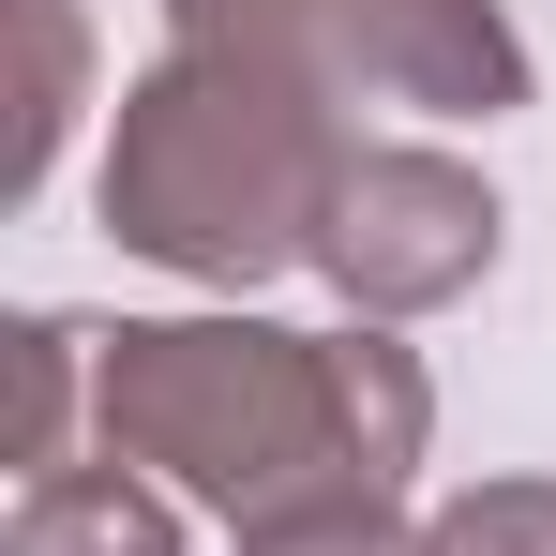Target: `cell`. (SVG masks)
Here are the masks:
<instances>
[{
    "mask_svg": "<svg viewBox=\"0 0 556 556\" xmlns=\"http://www.w3.org/2000/svg\"><path fill=\"white\" fill-rule=\"evenodd\" d=\"M241 556H437V527H406L391 496H301L271 527H241Z\"/></svg>",
    "mask_w": 556,
    "mask_h": 556,
    "instance_id": "obj_8",
    "label": "cell"
},
{
    "mask_svg": "<svg viewBox=\"0 0 556 556\" xmlns=\"http://www.w3.org/2000/svg\"><path fill=\"white\" fill-rule=\"evenodd\" d=\"M496 226H511V211H496L481 166L376 136V151H346V181L316 211V271L346 286L362 331H391V316H437V301H466V286L496 271Z\"/></svg>",
    "mask_w": 556,
    "mask_h": 556,
    "instance_id": "obj_3",
    "label": "cell"
},
{
    "mask_svg": "<svg viewBox=\"0 0 556 556\" xmlns=\"http://www.w3.org/2000/svg\"><path fill=\"white\" fill-rule=\"evenodd\" d=\"M316 91L421 105V121H511L527 105V30L496 0H331L316 15Z\"/></svg>",
    "mask_w": 556,
    "mask_h": 556,
    "instance_id": "obj_4",
    "label": "cell"
},
{
    "mask_svg": "<svg viewBox=\"0 0 556 556\" xmlns=\"http://www.w3.org/2000/svg\"><path fill=\"white\" fill-rule=\"evenodd\" d=\"M316 15L331 0H166L195 61H286V76H316Z\"/></svg>",
    "mask_w": 556,
    "mask_h": 556,
    "instance_id": "obj_9",
    "label": "cell"
},
{
    "mask_svg": "<svg viewBox=\"0 0 556 556\" xmlns=\"http://www.w3.org/2000/svg\"><path fill=\"white\" fill-rule=\"evenodd\" d=\"M15 15V46H30V105H15V151H0V195H30L61 166V121L91 91V30H76V0H0Z\"/></svg>",
    "mask_w": 556,
    "mask_h": 556,
    "instance_id": "obj_6",
    "label": "cell"
},
{
    "mask_svg": "<svg viewBox=\"0 0 556 556\" xmlns=\"http://www.w3.org/2000/svg\"><path fill=\"white\" fill-rule=\"evenodd\" d=\"M346 181V136H331V91L286 76V61H195L166 46L121 121H105V241L151 256L181 286H271L316 271V211Z\"/></svg>",
    "mask_w": 556,
    "mask_h": 556,
    "instance_id": "obj_2",
    "label": "cell"
},
{
    "mask_svg": "<svg viewBox=\"0 0 556 556\" xmlns=\"http://www.w3.org/2000/svg\"><path fill=\"white\" fill-rule=\"evenodd\" d=\"M76 391H91V316H15V481L76 466Z\"/></svg>",
    "mask_w": 556,
    "mask_h": 556,
    "instance_id": "obj_7",
    "label": "cell"
},
{
    "mask_svg": "<svg viewBox=\"0 0 556 556\" xmlns=\"http://www.w3.org/2000/svg\"><path fill=\"white\" fill-rule=\"evenodd\" d=\"M437 556H556V481H481L437 511Z\"/></svg>",
    "mask_w": 556,
    "mask_h": 556,
    "instance_id": "obj_10",
    "label": "cell"
},
{
    "mask_svg": "<svg viewBox=\"0 0 556 556\" xmlns=\"http://www.w3.org/2000/svg\"><path fill=\"white\" fill-rule=\"evenodd\" d=\"M105 466H166L226 527L301 496H406L437 437V376L391 331H271V316H121L91 331Z\"/></svg>",
    "mask_w": 556,
    "mask_h": 556,
    "instance_id": "obj_1",
    "label": "cell"
},
{
    "mask_svg": "<svg viewBox=\"0 0 556 556\" xmlns=\"http://www.w3.org/2000/svg\"><path fill=\"white\" fill-rule=\"evenodd\" d=\"M0 556H181V511L136 466H61V481H15Z\"/></svg>",
    "mask_w": 556,
    "mask_h": 556,
    "instance_id": "obj_5",
    "label": "cell"
}]
</instances>
